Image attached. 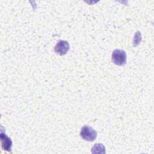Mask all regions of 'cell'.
<instances>
[{
    "label": "cell",
    "mask_w": 154,
    "mask_h": 154,
    "mask_svg": "<svg viewBox=\"0 0 154 154\" xmlns=\"http://www.w3.org/2000/svg\"><path fill=\"white\" fill-rule=\"evenodd\" d=\"M80 135L85 141H93L97 137V132L91 127L85 125L81 128Z\"/></svg>",
    "instance_id": "1"
},
{
    "label": "cell",
    "mask_w": 154,
    "mask_h": 154,
    "mask_svg": "<svg viewBox=\"0 0 154 154\" xmlns=\"http://www.w3.org/2000/svg\"><path fill=\"white\" fill-rule=\"evenodd\" d=\"M112 62L118 66L125 65L126 63V54L120 49H115L112 54Z\"/></svg>",
    "instance_id": "2"
},
{
    "label": "cell",
    "mask_w": 154,
    "mask_h": 154,
    "mask_svg": "<svg viewBox=\"0 0 154 154\" xmlns=\"http://www.w3.org/2000/svg\"><path fill=\"white\" fill-rule=\"evenodd\" d=\"M1 145H2V149L8 152H11L12 141L10 138L8 137L5 134L4 135L2 133H1Z\"/></svg>",
    "instance_id": "4"
},
{
    "label": "cell",
    "mask_w": 154,
    "mask_h": 154,
    "mask_svg": "<svg viewBox=\"0 0 154 154\" xmlns=\"http://www.w3.org/2000/svg\"><path fill=\"white\" fill-rule=\"evenodd\" d=\"M105 147L102 144H96L92 148L91 152L93 153H105Z\"/></svg>",
    "instance_id": "5"
},
{
    "label": "cell",
    "mask_w": 154,
    "mask_h": 154,
    "mask_svg": "<svg viewBox=\"0 0 154 154\" xmlns=\"http://www.w3.org/2000/svg\"><path fill=\"white\" fill-rule=\"evenodd\" d=\"M69 48H70V45L67 41L59 40L57 43L54 48V50L57 54L60 55H63L66 54V53L69 50Z\"/></svg>",
    "instance_id": "3"
}]
</instances>
